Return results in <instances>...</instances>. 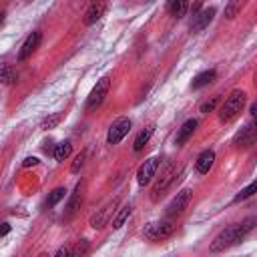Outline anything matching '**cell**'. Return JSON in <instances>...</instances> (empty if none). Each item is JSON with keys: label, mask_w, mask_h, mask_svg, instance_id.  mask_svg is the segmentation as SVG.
<instances>
[{"label": "cell", "mask_w": 257, "mask_h": 257, "mask_svg": "<svg viewBox=\"0 0 257 257\" xmlns=\"http://www.w3.org/2000/svg\"><path fill=\"white\" fill-rule=\"evenodd\" d=\"M157 169H159V159H157V157L147 159V161L139 167V171H137V183H139L141 187H145L147 183H151V179L155 177Z\"/></svg>", "instance_id": "obj_6"}, {"label": "cell", "mask_w": 257, "mask_h": 257, "mask_svg": "<svg viewBox=\"0 0 257 257\" xmlns=\"http://www.w3.org/2000/svg\"><path fill=\"white\" fill-rule=\"evenodd\" d=\"M131 131V120L128 118H116L110 128H108V135H106V143L108 145H116L124 139V135Z\"/></svg>", "instance_id": "obj_5"}, {"label": "cell", "mask_w": 257, "mask_h": 257, "mask_svg": "<svg viewBox=\"0 0 257 257\" xmlns=\"http://www.w3.org/2000/svg\"><path fill=\"white\" fill-rule=\"evenodd\" d=\"M84 161H86V151H82L80 155L74 157V161H72V165H70V173H78L80 167L84 165Z\"/></svg>", "instance_id": "obj_25"}, {"label": "cell", "mask_w": 257, "mask_h": 257, "mask_svg": "<svg viewBox=\"0 0 257 257\" xmlns=\"http://www.w3.org/2000/svg\"><path fill=\"white\" fill-rule=\"evenodd\" d=\"M108 88H110V78H108V76L100 78V80L96 82V86L92 88L88 100H86V110H94V108H98V106L102 104V100H104Z\"/></svg>", "instance_id": "obj_3"}, {"label": "cell", "mask_w": 257, "mask_h": 257, "mask_svg": "<svg viewBox=\"0 0 257 257\" xmlns=\"http://www.w3.org/2000/svg\"><path fill=\"white\" fill-rule=\"evenodd\" d=\"M8 231H10V225H8V223H2V225H0V237L6 235Z\"/></svg>", "instance_id": "obj_31"}, {"label": "cell", "mask_w": 257, "mask_h": 257, "mask_svg": "<svg viewBox=\"0 0 257 257\" xmlns=\"http://www.w3.org/2000/svg\"><path fill=\"white\" fill-rule=\"evenodd\" d=\"M241 6H243V2H241V0H231V4H229V6H227V10H225V16H227V18H233V16L241 10Z\"/></svg>", "instance_id": "obj_26"}, {"label": "cell", "mask_w": 257, "mask_h": 257, "mask_svg": "<svg viewBox=\"0 0 257 257\" xmlns=\"http://www.w3.org/2000/svg\"><path fill=\"white\" fill-rule=\"evenodd\" d=\"M217 78V72L213 70V68H209V70H203V72H199L195 78H193V84H191V88H203V86H207V84H211L213 80Z\"/></svg>", "instance_id": "obj_16"}, {"label": "cell", "mask_w": 257, "mask_h": 257, "mask_svg": "<svg viewBox=\"0 0 257 257\" xmlns=\"http://www.w3.org/2000/svg\"><path fill=\"white\" fill-rule=\"evenodd\" d=\"M187 8H189V0H167V10L175 18H183L187 14Z\"/></svg>", "instance_id": "obj_17"}, {"label": "cell", "mask_w": 257, "mask_h": 257, "mask_svg": "<svg viewBox=\"0 0 257 257\" xmlns=\"http://www.w3.org/2000/svg\"><path fill=\"white\" fill-rule=\"evenodd\" d=\"M189 201H191V191H189V189H183V191L177 193V197L169 203V207H167V215H169V217H175V215L183 213V211L187 209Z\"/></svg>", "instance_id": "obj_8"}, {"label": "cell", "mask_w": 257, "mask_h": 257, "mask_svg": "<svg viewBox=\"0 0 257 257\" xmlns=\"http://www.w3.org/2000/svg\"><path fill=\"white\" fill-rule=\"evenodd\" d=\"M56 255H58V257H60V255H72V247H62V249L56 251Z\"/></svg>", "instance_id": "obj_30"}, {"label": "cell", "mask_w": 257, "mask_h": 257, "mask_svg": "<svg viewBox=\"0 0 257 257\" xmlns=\"http://www.w3.org/2000/svg\"><path fill=\"white\" fill-rule=\"evenodd\" d=\"M213 16H215V8H207V10H203V12H199V14H195L193 16V24H191V28H193V32H199V30H203L211 20H213Z\"/></svg>", "instance_id": "obj_14"}, {"label": "cell", "mask_w": 257, "mask_h": 257, "mask_svg": "<svg viewBox=\"0 0 257 257\" xmlns=\"http://www.w3.org/2000/svg\"><path fill=\"white\" fill-rule=\"evenodd\" d=\"M58 122H60V114L54 112V114H50V116H46V118L42 120V128H46V131H48V128H54Z\"/></svg>", "instance_id": "obj_27"}, {"label": "cell", "mask_w": 257, "mask_h": 257, "mask_svg": "<svg viewBox=\"0 0 257 257\" xmlns=\"http://www.w3.org/2000/svg\"><path fill=\"white\" fill-rule=\"evenodd\" d=\"M255 139H257V135H255V126H253V122H249L247 126H243V128L235 135L233 145H235V147H251V145L255 143Z\"/></svg>", "instance_id": "obj_10"}, {"label": "cell", "mask_w": 257, "mask_h": 257, "mask_svg": "<svg viewBox=\"0 0 257 257\" xmlns=\"http://www.w3.org/2000/svg\"><path fill=\"white\" fill-rule=\"evenodd\" d=\"M213 161H215V153H213L211 149L203 151V153L197 157V161H195V169H197V173H201V175L209 173V169L213 167Z\"/></svg>", "instance_id": "obj_13"}, {"label": "cell", "mask_w": 257, "mask_h": 257, "mask_svg": "<svg viewBox=\"0 0 257 257\" xmlns=\"http://www.w3.org/2000/svg\"><path fill=\"white\" fill-rule=\"evenodd\" d=\"M104 12V2L102 0H90L86 12H84V24H92L96 22Z\"/></svg>", "instance_id": "obj_12"}, {"label": "cell", "mask_w": 257, "mask_h": 257, "mask_svg": "<svg viewBox=\"0 0 257 257\" xmlns=\"http://www.w3.org/2000/svg\"><path fill=\"white\" fill-rule=\"evenodd\" d=\"M245 98H247V94H245L243 90H239V88L233 90V92L225 98V102L221 104V108H219V120H223V122L233 120V118L243 110Z\"/></svg>", "instance_id": "obj_2"}, {"label": "cell", "mask_w": 257, "mask_h": 257, "mask_svg": "<svg viewBox=\"0 0 257 257\" xmlns=\"http://www.w3.org/2000/svg\"><path fill=\"white\" fill-rule=\"evenodd\" d=\"M153 131H155V126L151 124V126H147L145 131H141L139 135H137V139H135V145H133V149H135V153H139V151H143V147L147 145V141L151 139V135H153Z\"/></svg>", "instance_id": "obj_18"}, {"label": "cell", "mask_w": 257, "mask_h": 257, "mask_svg": "<svg viewBox=\"0 0 257 257\" xmlns=\"http://www.w3.org/2000/svg\"><path fill=\"white\" fill-rule=\"evenodd\" d=\"M131 209H133V205H124V207H120L118 215L112 219V229H120V227H122V223H124L126 217L131 215Z\"/></svg>", "instance_id": "obj_22"}, {"label": "cell", "mask_w": 257, "mask_h": 257, "mask_svg": "<svg viewBox=\"0 0 257 257\" xmlns=\"http://www.w3.org/2000/svg\"><path fill=\"white\" fill-rule=\"evenodd\" d=\"M40 40H42V34L38 30L32 32V34H28V38L24 40V44H22V48L18 52V60H26L28 56H32V52L40 46Z\"/></svg>", "instance_id": "obj_9"}, {"label": "cell", "mask_w": 257, "mask_h": 257, "mask_svg": "<svg viewBox=\"0 0 257 257\" xmlns=\"http://www.w3.org/2000/svg\"><path fill=\"white\" fill-rule=\"evenodd\" d=\"M64 195H66V189H64V187H58V189H54V191L48 195V199H46V205H48V207H54L58 201H62V199H64Z\"/></svg>", "instance_id": "obj_23"}, {"label": "cell", "mask_w": 257, "mask_h": 257, "mask_svg": "<svg viewBox=\"0 0 257 257\" xmlns=\"http://www.w3.org/2000/svg\"><path fill=\"white\" fill-rule=\"evenodd\" d=\"M255 191H257V183H251V185H247L245 189H241V193H239V195H235V199H233V201H235V203L245 201V199H249Z\"/></svg>", "instance_id": "obj_24"}, {"label": "cell", "mask_w": 257, "mask_h": 257, "mask_svg": "<svg viewBox=\"0 0 257 257\" xmlns=\"http://www.w3.org/2000/svg\"><path fill=\"white\" fill-rule=\"evenodd\" d=\"M217 102H219V96H213V98L205 100V102L201 104V112H211V110L217 106Z\"/></svg>", "instance_id": "obj_28"}, {"label": "cell", "mask_w": 257, "mask_h": 257, "mask_svg": "<svg viewBox=\"0 0 257 257\" xmlns=\"http://www.w3.org/2000/svg\"><path fill=\"white\" fill-rule=\"evenodd\" d=\"M0 82H4V84H14L16 82V72L10 64H0Z\"/></svg>", "instance_id": "obj_20"}, {"label": "cell", "mask_w": 257, "mask_h": 257, "mask_svg": "<svg viewBox=\"0 0 257 257\" xmlns=\"http://www.w3.org/2000/svg\"><path fill=\"white\" fill-rule=\"evenodd\" d=\"M70 151H72V145H70L68 141L58 143L56 149H54V159H56V161H64V159L70 155Z\"/></svg>", "instance_id": "obj_21"}, {"label": "cell", "mask_w": 257, "mask_h": 257, "mask_svg": "<svg viewBox=\"0 0 257 257\" xmlns=\"http://www.w3.org/2000/svg\"><path fill=\"white\" fill-rule=\"evenodd\" d=\"M173 231H175V225L171 221H165V223H149L145 227V237L149 241H161V239L171 237Z\"/></svg>", "instance_id": "obj_4"}, {"label": "cell", "mask_w": 257, "mask_h": 257, "mask_svg": "<svg viewBox=\"0 0 257 257\" xmlns=\"http://www.w3.org/2000/svg\"><path fill=\"white\" fill-rule=\"evenodd\" d=\"M255 112H257V104H251V116H255Z\"/></svg>", "instance_id": "obj_32"}, {"label": "cell", "mask_w": 257, "mask_h": 257, "mask_svg": "<svg viewBox=\"0 0 257 257\" xmlns=\"http://www.w3.org/2000/svg\"><path fill=\"white\" fill-rule=\"evenodd\" d=\"M78 205H80V185H76V189H74V193H72V197H70V201H68L64 219H70V217L74 215V211L78 209Z\"/></svg>", "instance_id": "obj_19"}, {"label": "cell", "mask_w": 257, "mask_h": 257, "mask_svg": "<svg viewBox=\"0 0 257 257\" xmlns=\"http://www.w3.org/2000/svg\"><path fill=\"white\" fill-rule=\"evenodd\" d=\"M253 227H255V217H249V219H245V221L239 223V225H231V227L223 229V231L213 239L211 251H223V249H227V247H231V245H237L247 233L253 231Z\"/></svg>", "instance_id": "obj_1"}, {"label": "cell", "mask_w": 257, "mask_h": 257, "mask_svg": "<svg viewBox=\"0 0 257 257\" xmlns=\"http://www.w3.org/2000/svg\"><path fill=\"white\" fill-rule=\"evenodd\" d=\"M195 128H197V120H195V118H189V120H185V122H183V126L179 128L177 137H175V143H177V145H183V143H187V141H189V137L195 133Z\"/></svg>", "instance_id": "obj_15"}, {"label": "cell", "mask_w": 257, "mask_h": 257, "mask_svg": "<svg viewBox=\"0 0 257 257\" xmlns=\"http://www.w3.org/2000/svg\"><path fill=\"white\" fill-rule=\"evenodd\" d=\"M34 165H38V159L36 157H26L24 163H22V167H34Z\"/></svg>", "instance_id": "obj_29"}, {"label": "cell", "mask_w": 257, "mask_h": 257, "mask_svg": "<svg viewBox=\"0 0 257 257\" xmlns=\"http://www.w3.org/2000/svg\"><path fill=\"white\" fill-rule=\"evenodd\" d=\"M2 18H4V14H2V12H0V22H2Z\"/></svg>", "instance_id": "obj_33"}, {"label": "cell", "mask_w": 257, "mask_h": 257, "mask_svg": "<svg viewBox=\"0 0 257 257\" xmlns=\"http://www.w3.org/2000/svg\"><path fill=\"white\" fill-rule=\"evenodd\" d=\"M114 205H116V199H114L112 203H108L102 211H98L96 215H92V217H90V227H92V229H102V227L106 225V221H108L110 213L114 211Z\"/></svg>", "instance_id": "obj_11"}, {"label": "cell", "mask_w": 257, "mask_h": 257, "mask_svg": "<svg viewBox=\"0 0 257 257\" xmlns=\"http://www.w3.org/2000/svg\"><path fill=\"white\" fill-rule=\"evenodd\" d=\"M173 179H175V167L169 165V167L161 173V177L157 179V183L153 185V195H151V199H153V201H159V197L167 191V187L173 183Z\"/></svg>", "instance_id": "obj_7"}]
</instances>
